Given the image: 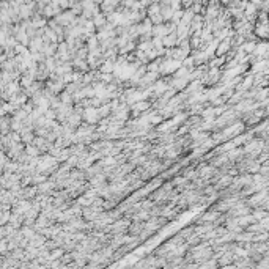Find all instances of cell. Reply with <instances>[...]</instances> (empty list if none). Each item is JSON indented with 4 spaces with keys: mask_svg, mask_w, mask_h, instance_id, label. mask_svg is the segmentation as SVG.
Wrapping results in <instances>:
<instances>
[{
    "mask_svg": "<svg viewBox=\"0 0 269 269\" xmlns=\"http://www.w3.org/2000/svg\"><path fill=\"white\" fill-rule=\"evenodd\" d=\"M151 32H153L154 36H157V38H162V36H165V35L170 33V32H169V27H167V25H162V24H156L153 29H151Z\"/></svg>",
    "mask_w": 269,
    "mask_h": 269,
    "instance_id": "1",
    "label": "cell"
},
{
    "mask_svg": "<svg viewBox=\"0 0 269 269\" xmlns=\"http://www.w3.org/2000/svg\"><path fill=\"white\" fill-rule=\"evenodd\" d=\"M170 36H162V44L164 46H173L176 44V35L175 33H169Z\"/></svg>",
    "mask_w": 269,
    "mask_h": 269,
    "instance_id": "2",
    "label": "cell"
},
{
    "mask_svg": "<svg viewBox=\"0 0 269 269\" xmlns=\"http://www.w3.org/2000/svg\"><path fill=\"white\" fill-rule=\"evenodd\" d=\"M93 24H95V27H101L103 24H106V17H104L103 14H95V17H93Z\"/></svg>",
    "mask_w": 269,
    "mask_h": 269,
    "instance_id": "3",
    "label": "cell"
},
{
    "mask_svg": "<svg viewBox=\"0 0 269 269\" xmlns=\"http://www.w3.org/2000/svg\"><path fill=\"white\" fill-rule=\"evenodd\" d=\"M148 13H150V16H154V14H159L161 13V6L159 5H151L150 6V10H148Z\"/></svg>",
    "mask_w": 269,
    "mask_h": 269,
    "instance_id": "4",
    "label": "cell"
},
{
    "mask_svg": "<svg viewBox=\"0 0 269 269\" xmlns=\"http://www.w3.org/2000/svg\"><path fill=\"white\" fill-rule=\"evenodd\" d=\"M255 33L258 35V36H261V38H266V24H263V27H257V30H255Z\"/></svg>",
    "mask_w": 269,
    "mask_h": 269,
    "instance_id": "5",
    "label": "cell"
},
{
    "mask_svg": "<svg viewBox=\"0 0 269 269\" xmlns=\"http://www.w3.org/2000/svg\"><path fill=\"white\" fill-rule=\"evenodd\" d=\"M255 46H257V43H247V44H244L243 46V51L244 52H252V51H255Z\"/></svg>",
    "mask_w": 269,
    "mask_h": 269,
    "instance_id": "6",
    "label": "cell"
},
{
    "mask_svg": "<svg viewBox=\"0 0 269 269\" xmlns=\"http://www.w3.org/2000/svg\"><path fill=\"white\" fill-rule=\"evenodd\" d=\"M148 103H138V104H135V106H132V109L135 110V112H138V110H146L148 109Z\"/></svg>",
    "mask_w": 269,
    "mask_h": 269,
    "instance_id": "7",
    "label": "cell"
},
{
    "mask_svg": "<svg viewBox=\"0 0 269 269\" xmlns=\"http://www.w3.org/2000/svg\"><path fill=\"white\" fill-rule=\"evenodd\" d=\"M101 69H103L104 72H112V71H114V65H112V61H107V63H104Z\"/></svg>",
    "mask_w": 269,
    "mask_h": 269,
    "instance_id": "8",
    "label": "cell"
},
{
    "mask_svg": "<svg viewBox=\"0 0 269 269\" xmlns=\"http://www.w3.org/2000/svg\"><path fill=\"white\" fill-rule=\"evenodd\" d=\"M263 0H250V3H255V5H260Z\"/></svg>",
    "mask_w": 269,
    "mask_h": 269,
    "instance_id": "9",
    "label": "cell"
}]
</instances>
